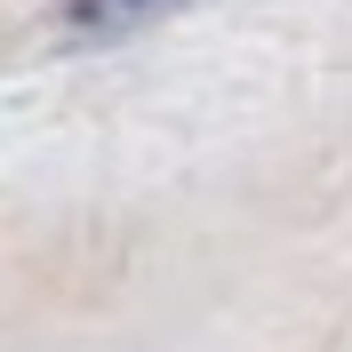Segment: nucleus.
Returning <instances> with one entry per match:
<instances>
[{
	"label": "nucleus",
	"instance_id": "obj_1",
	"mask_svg": "<svg viewBox=\"0 0 352 352\" xmlns=\"http://www.w3.org/2000/svg\"><path fill=\"white\" fill-rule=\"evenodd\" d=\"M176 8H184V0H65V24L88 32V41H129V32L176 16Z\"/></svg>",
	"mask_w": 352,
	"mask_h": 352
}]
</instances>
